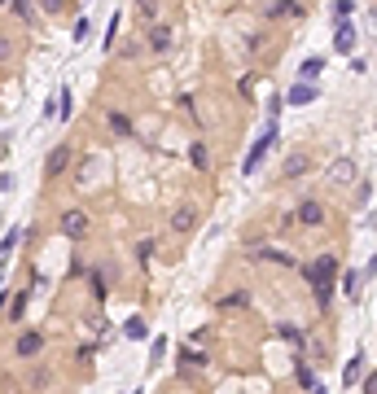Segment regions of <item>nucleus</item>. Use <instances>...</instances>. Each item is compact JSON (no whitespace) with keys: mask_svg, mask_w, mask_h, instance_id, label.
<instances>
[{"mask_svg":"<svg viewBox=\"0 0 377 394\" xmlns=\"http://www.w3.org/2000/svg\"><path fill=\"white\" fill-rule=\"evenodd\" d=\"M338 272H342V263H338V254H320L316 263H303V280L312 285V294H316V307H320V311H329V307H334V289H338Z\"/></svg>","mask_w":377,"mask_h":394,"instance_id":"nucleus-1","label":"nucleus"},{"mask_svg":"<svg viewBox=\"0 0 377 394\" xmlns=\"http://www.w3.org/2000/svg\"><path fill=\"white\" fill-rule=\"evenodd\" d=\"M88 232H92V210L88 206H62L58 210V236H66V241H84Z\"/></svg>","mask_w":377,"mask_h":394,"instance_id":"nucleus-2","label":"nucleus"},{"mask_svg":"<svg viewBox=\"0 0 377 394\" xmlns=\"http://www.w3.org/2000/svg\"><path fill=\"white\" fill-rule=\"evenodd\" d=\"M44 346H48V333L44 329H18V337L9 341V355L18 363H35L44 355Z\"/></svg>","mask_w":377,"mask_h":394,"instance_id":"nucleus-3","label":"nucleus"},{"mask_svg":"<svg viewBox=\"0 0 377 394\" xmlns=\"http://www.w3.org/2000/svg\"><path fill=\"white\" fill-rule=\"evenodd\" d=\"M197 224H202V206L197 202H175L171 215H167V232L171 236H193Z\"/></svg>","mask_w":377,"mask_h":394,"instance_id":"nucleus-4","label":"nucleus"},{"mask_svg":"<svg viewBox=\"0 0 377 394\" xmlns=\"http://www.w3.org/2000/svg\"><path fill=\"white\" fill-rule=\"evenodd\" d=\"M276 136H281V127H276V123H268V127L259 131V136H255V145L246 149V163H241V175H255V171L263 167V158H268V149L276 145Z\"/></svg>","mask_w":377,"mask_h":394,"instance_id":"nucleus-5","label":"nucleus"},{"mask_svg":"<svg viewBox=\"0 0 377 394\" xmlns=\"http://www.w3.org/2000/svg\"><path fill=\"white\" fill-rule=\"evenodd\" d=\"M70 167H75V145L62 141L58 149H48V158H44V180H62Z\"/></svg>","mask_w":377,"mask_h":394,"instance_id":"nucleus-6","label":"nucleus"},{"mask_svg":"<svg viewBox=\"0 0 377 394\" xmlns=\"http://www.w3.org/2000/svg\"><path fill=\"white\" fill-rule=\"evenodd\" d=\"M324 219H329V210H324L320 197H303V202H294V224H303V228H324Z\"/></svg>","mask_w":377,"mask_h":394,"instance_id":"nucleus-7","label":"nucleus"},{"mask_svg":"<svg viewBox=\"0 0 377 394\" xmlns=\"http://www.w3.org/2000/svg\"><path fill=\"white\" fill-rule=\"evenodd\" d=\"M324 180H329L334 189H351V184H360V167L351 163V158H334V163L324 167Z\"/></svg>","mask_w":377,"mask_h":394,"instance_id":"nucleus-8","label":"nucleus"},{"mask_svg":"<svg viewBox=\"0 0 377 394\" xmlns=\"http://www.w3.org/2000/svg\"><path fill=\"white\" fill-rule=\"evenodd\" d=\"M106 131H110L114 141H132L136 136V123H132L128 110H106Z\"/></svg>","mask_w":377,"mask_h":394,"instance_id":"nucleus-9","label":"nucleus"},{"mask_svg":"<svg viewBox=\"0 0 377 394\" xmlns=\"http://www.w3.org/2000/svg\"><path fill=\"white\" fill-rule=\"evenodd\" d=\"M27 307H31V289H27V285H22V289H9V302H5V320L22 329V315H27Z\"/></svg>","mask_w":377,"mask_h":394,"instance_id":"nucleus-10","label":"nucleus"},{"mask_svg":"<svg viewBox=\"0 0 377 394\" xmlns=\"http://www.w3.org/2000/svg\"><path fill=\"white\" fill-rule=\"evenodd\" d=\"M307 167H312V153H307V149H294V153H285V163H281V180L307 175Z\"/></svg>","mask_w":377,"mask_h":394,"instance_id":"nucleus-11","label":"nucleus"},{"mask_svg":"<svg viewBox=\"0 0 377 394\" xmlns=\"http://www.w3.org/2000/svg\"><path fill=\"white\" fill-rule=\"evenodd\" d=\"M175 359H180V368H197V373H202V368H207V351L202 346H197V341H185V346L180 351H175Z\"/></svg>","mask_w":377,"mask_h":394,"instance_id":"nucleus-12","label":"nucleus"},{"mask_svg":"<svg viewBox=\"0 0 377 394\" xmlns=\"http://www.w3.org/2000/svg\"><path fill=\"white\" fill-rule=\"evenodd\" d=\"M171 44H175L171 26H167V22H149V48H154V53H167Z\"/></svg>","mask_w":377,"mask_h":394,"instance_id":"nucleus-13","label":"nucleus"},{"mask_svg":"<svg viewBox=\"0 0 377 394\" xmlns=\"http://www.w3.org/2000/svg\"><path fill=\"white\" fill-rule=\"evenodd\" d=\"M334 48H338V53H351V48H356V26H351V18L334 22Z\"/></svg>","mask_w":377,"mask_h":394,"instance_id":"nucleus-14","label":"nucleus"},{"mask_svg":"<svg viewBox=\"0 0 377 394\" xmlns=\"http://www.w3.org/2000/svg\"><path fill=\"white\" fill-rule=\"evenodd\" d=\"M250 254L263 258V263H276V268H294V258L285 250H276V246H250Z\"/></svg>","mask_w":377,"mask_h":394,"instance_id":"nucleus-15","label":"nucleus"},{"mask_svg":"<svg viewBox=\"0 0 377 394\" xmlns=\"http://www.w3.org/2000/svg\"><path fill=\"white\" fill-rule=\"evenodd\" d=\"M27 236H31V228H9V232H5V241H0V268H5L9 254L18 250V241H27Z\"/></svg>","mask_w":377,"mask_h":394,"instance_id":"nucleus-16","label":"nucleus"},{"mask_svg":"<svg viewBox=\"0 0 377 394\" xmlns=\"http://www.w3.org/2000/svg\"><path fill=\"white\" fill-rule=\"evenodd\" d=\"M320 97V88L316 84H294L290 92H285V105H312Z\"/></svg>","mask_w":377,"mask_h":394,"instance_id":"nucleus-17","label":"nucleus"},{"mask_svg":"<svg viewBox=\"0 0 377 394\" xmlns=\"http://www.w3.org/2000/svg\"><path fill=\"white\" fill-rule=\"evenodd\" d=\"M268 18H303V0H272Z\"/></svg>","mask_w":377,"mask_h":394,"instance_id":"nucleus-18","label":"nucleus"},{"mask_svg":"<svg viewBox=\"0 0 377 394\" xmlns=\"http://www.w3.org/2000/svg\"><path fill=\"white\" fill-rule=\"evenodd\" d=\"M189 163H193V171H211V149H207V141H202V136L189 145Z\"/></svg>","mask_w":377,"mask_h":394,"instance_id":"nucleus-19","label":"nucleus"},{"mask_svg":"<svg viewBox=\"0 0 377 394\" xmlns=\"http://www.w3.org/2000/svg\"><path fill=\"white\" fill-rule=\"evenodd\" d=\"M246 307H250V294H246V289H233V294H224V298L215 302V311H229V315H233V311H246Z\"/></svg>","mask_w":377,"mask_h":394,"instance_id":"nucleus-20","label":"nucleus"},{"mask_svg":"<svg viewBox=\"0 0 377 394\" xmlns=\"http://www.w3.org/2000/svg\"><path fill=\"white\" fill-rule=\"evenodd\" d=\"M360 373H364V351H356L342 363V385H360Z\"/></svg>","mask_w":377,"mask_h":394,"instance_id":"nucleus-21","label":"nucleus"},{"mask_svg":"<svg viewBox=\"0 0 377 394\" xmlns=\"http://www.w3.org/2000/svg\"><path fill=\"white\" fill-rule=\"evenodd\" d=\"M154 254H158V236H141V241H136V263H141V272L154 263Z\"/></svg>","mask_w":377,"mask_h":394,"instance_id":"nucleus-22","label":"nucleus"},{"mask_svg":"<svg viewBox=\"0 0 377 394\" xmlns=\"http://www.w3.org/2000/svg\"><path fill=\"white\" fill-rule=\"evenodd\" d=\"M294 381H298V390H307V394L320 385V381H316V368H312V363H303V359L294 363Z\"/></svg>","mask_w":377,"mask_h":394,"instance_id":"nucleus-23","label":"nucleus"},{"mask_svg":"<svg viewBox=\"0 0 377 394\" xmlns=\"http://www.w3.org/2000/svg\"><path fill=\"white\" fill-rule=\"evenodd\" d=\"M18 48H22V44H18L13 31H0V66H9V62L18 58Z\"/></svg>","mask_w":377,"mask_h":394,"instance_id":"nucleus-24","label":"nucleus"},{"mask_svg":"<svg viewBox=\"0 0 377 394\" xmlns=\"http://www.w3.org/2000/svg\"><path fill=\"white\" fill-rule=\"evenodd\" d=\"M320 70H324V58H307L303 66H298V84H316Z\"/></svg>","mask_w":377,"mask_h":394,"instance_id":"nucleus-25","label":"nucleus"},{"mask_svg":"<svg viewBox=\"0 0 377 394\" xmlns=\"http://www.w3.org/2000/svg\"><path fill=\"white\" fill-rule=\"evenodd\" d=\"M48 385H53V368H35L27 377V390H48Z\"/></svg>","mask_w":377,"mask_h":394,"instance_id":"nucleus-26","label":"nucleus"},{"mask_svg":"<svg viewBox=\"0 0 377 394\" xmlns=\"http://www.w3.org/2000/svg\"><path fill=\"white\" fill-rule=\"evenodd\" d=\"M9 9H13L22 22H27V26L35 22V0H9Z\"/></svg>","mask_w":377,"mask_h":394,"instance_id":"nucleus-27","label":"nucleus"},{"mask_svg":"<svg viewBox=\"0 0 377 394\" xmlns=\"http://www.w3.org/2000/svg\"><path fill=\"white\" fill-rule=\"evenodd\" d=\"M70 171H75V184H80V189H88V180H92V158H80Z\"/></svg>","mask_w":377,"mask_h":394,"instance_id":"nucleus-28","label":"nucleus"},{"mask_svg":"<svg viewBox=\"0 0 377 394\" xmlns=\"http://www.w3.org/2000/svg\"><path fill=\"white\" fill-rule=\"evenodd\" d=\"M123 333H128L132 341H145V337H149V324L141 320V315H132V320H128V324H123Z\"/></svg>","mask_w":377,"mask_h":394,"instance_id":"nucleus-29","label":"nucleus"},{"mask_svg":"<svg viewBox=\"0 0 377 394\" xmlns=\"http://www.w3.org/2000/svg\"><path fill=\"white\" fill-rule=\"evenodd\" d=\"M97 351H102L97 341H80V346H75V363H92V359H97Z\"/></svg>","mask_w":377,"mask_h":394,"instance_id":"nucleus-30","label":"nucleus"},{"mask_svg":"<svg viewBox=\"0 0 377 394\" xmlns=\"http://www.w3.org/2000/svg\"><path fill=\"white\" fill-rule=\"evenodd\" d=\"M35 9H40V13H53V18H58V13H66V9H70V0H35Z\"/></svg>","mask_w":377,"mask_h":394,"instance_id":"nucleus-31","label":"nucleus"},{"mask_svg":"<svg viewBox=\"0 0 377 394\" xmlns=\"http://www.w3.org/2000/svg\"><path fill=\"white\" fill-rule=\"evenodd\" d=\"M88 289L97 294V302H106V280H102V272H97V268H88Z\"/></svg>","mask_w":377,"mask_h":394,"instance_id":"nucleus-32","label":"nucleus"},{"mask_svg":"<svg viewBox=\"0 0 377 394\" xmlns=\"http://www.w3.org/2000/svg\"><path fill=\"white\" fill-rule=\"evenodd\" d=\"M119 26H123V13H110V31L102 35V44H106V48H114V44H119Z\"/></svg>","mask_w":377,"mask_h":394,"instance_id":"nucleus-33","label":"nucleus"},{"mask_svg":"<svg viewBox=\"0 0 377 394\" xmlns=\"http://www.w3.org/2000/svg\"><path fill=\"white\" fill-rule=\"evenodd\" d=\"M136 9L145 22H158V0H136Z\"/></svg>","mask_w":377,"mask_h":394,"instance_id":"nucleus-34","label":"nucleus"},{"mask_svg":"<svg viewBox=\"0 0 377 394\" xmlns=\"http://www.w3.org/2000/svg\"><path fill=\"white\" fill-rule=\"evenodd\" d=\"M276 337H285V341H294V346H303V333H298L294 324H276Z\"/></svg>","mask_w":377,"mask_h":394,"instance_id":"nucleus-35","label":"nucleus"},{"mask_svg":"<svg viewBox=\"0 0 377 394\" xmlns=\"http://www.w3.org/2000/svg\"><path fill=\"white\" fill-rule=\"evenodd\" d=\"M351 13H356V0H334V22H342Z\"/></svg>","mask_w":377,"mask_h":394,"instance_id":"nucleus-36","label":"nucleus"},{"mask_svg":"<svg viewBox=\"0 0 377 394\" xmlns=\"http://www.w3.org/2000/svg\"><path fill=\"white\" fill-rule=\"evenodd\" d=\"M58 119H62V123L70 119V88H62V92H58Z\"/></svg>","mask_w":377,"mask_h":394,"instance_id":"nucleus-37","label":"nucleus"},{"mask_svg":"<svg viewBox=\"0 0 377 394\" xmlns=\"http://www.w3.org/2000/svg\"><path fill=\"white\" fill-rule=\"evenodd\" d=\"M360 280H364V272H342V289H346V294H356Z\"/></svg>","mask_w":377,"mask_h":394,"instance_id":"nucleus-38","label":"nucleus"},{"mask_svg":"<svg viewBox=\"0 0 377 394\" xmlns=\"http://www.w3.org/2000/svg\"><path fill=\"white\" fill-rule=\"evenodd\" d=\"M281 105H285V97H268V123H276V114H281Z\"/></svg>","mask_w":377,"mask_h":394,"instance_id":"nucleus-39","label":"nucleus"},{"mask_svg":"<svg viewBox=\"0 0 377 394\" xmlns=\"http://www.w3.org/2000/svg\"><path fill=\"white\" fill-rule=\"evenodd\" d=\"M360 390H364V394H377V368H373L368 377H360Z\"/></svg>","mask_w":377,"mask_h":394,"instance_id":"nucleus-40","label":"nucleus"},{"mask_svg":"<svg viewBox=\"0 0 377 394\" xmlns=\"http://www.w3.org/2000/svg\"><path fill=\"white\" fill-rule=\"evenodd\" d=\"M163 351H167V337H154V351H149V363H158V359H163Z\"/></svg>","mask_w":377,"mask_h":394,"instance_id":"nucleus-41","label":"nucleus"},{"mask_svg":"<svg viewBox=\"0 0 377 394\" xmlns=\"http://www.w3.org/2000/svg\"><path fill=\"white\" fill-rule=\"evenodd\" d=\"M88 31H92V26H88V18H80V22H75V40H80V44L88 40Z\"/></svg>","mask_w":377,"mask_h":394,"instance_id":"nucleus-42","label":"nucleus"},{"mask_svg":"<svg viewBox=\"0 0 377 394\" xmlns=\"http://www.w3.org/2000/svg\"><path fill=\"white\" fill-rule=\"evenodd\" d=\"M250 88H255V75H241V84H237V92H241V97H250Z\"/></svg>","mask_w":377,"mask_h":394,"instance_id":"nucleus-43","label":"nucleus"},{"mask_svg":"<svg viewBox=\"0 0 377 394\" xmlns=\"http://www.w3.org/2000/svg\"><path fill=\"white\" fill-rule=\"evenodd\" d=\"M0 9H9V0H0Z\"/></svg>","mask_w":377,"mask_h":394,"instance_id":"nucleus-44","label":"nucleus"},{"mask_svg":"<svg viewBox=\"0 0 377 394\" xmlns=\"http://www.w3.org/2000/svg\"><path fill=\"white\" fill-rule=\"evenodd\" d=\"M128 394H141V390H128Z\"/></svg>","mask_w":377,"mask_h":394,"instance_id":"nucleus-45","label":"nucleus"}]
</instances>
